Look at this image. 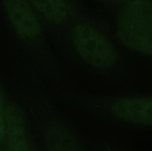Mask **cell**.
Returning a JSON list of instances; mask_svg holds the SVG:
<instances>
[{
	"label": "cell",
	"mask_w": 152,
	"mask_h": 151,
	"mask_svg": "<svg viewBox=\"0 0 152 151\" xmlns=\"http://www.w3.org/2000/svg\"><path fill=\"white\" fill-rule=\"evenodd\" d=\"M117 34L127 48L152 56V0L126 4L118 17Z\"/></svg>",
	"instance_id": "1"
},
{
	"label": "cell",
	"mask_w": 152,
	"mask_h": 151,
	"mask_svg": "<svg viewBox=\"0 0 152 151\" xmlns=\"http://www.w3.org/2000/svg\"><path fill=\"white\" fill-rule=\"evenodd\" d=\"M73 46L78 54L91 66L107 69L116 62V53L110 41L91 26L80 23L72 32Z\"/></svg>",
	"instance_id": "2"
},
{
	"label": "cell",
	"mask_w": 152,
	"mask_h": 151,
	"mask_svg": "<svg viewBox=\"0 0 152 151\" xmlns=\"http://www.w3.org/2000/svg\"><path fill=\"white\" fill-rule=\"evenodd\" d=\"M2 2L10 23L20 36L29 40L39 36L40 23L27 0H2Z\"/></svg>",
	"instance_id": "3"
},
{
	"label": "cell",
	"mask_w": 152,
	"mask_h": 151,
	"mask_svg": "<svg viewBox=\"0 0 152 151\" xmlns=\"http://www.w3.org/2000/svg\"><path fill=\"white\" fill-rule=\"evenodd\" d=\"M112 113L132 124L152 126V97H129L115 101Z\"/></svg>",
	"instance_id": "4"
},
{
	"label": "cell",
	"mask_w": 152,
	"mask_h": 151,
	"mask_svg": "<svg viewBox=\"0 0 152 151\" xmlns=\"http://www.w3.org/2000/svg\"><path fill=\"white\" fill-rule=\"evenodd\" d=\"M5 113L6 136L10 150L31 151L24 118L19 108L14 104H10Z\"/></svg>",
	"instance_id": "5"
},
{
	"label": "cell",
	"mask_w": 152,
	"mask_h": 151,
	"mask_svg": "<svg viewBox=\"0 0 152 151\" xmlns=\"http://www.w3.org/2000/svg\"><path fill=\"white\" fill-rule=\"evenodd\" d=\"M48 151H81L76 140L63 126L53 124L46 133Z\"/></svg>",
	"instance_id": "6"
},
{
	"label": "cell",
	"mask_w": 152,
	"mask_h": 151,
	"mask_svg": "<svg viewBox=\"0 0 152 151\" xmlns=\"http://www.w3.org/2000/svg\"><path fill=\"white\" fill-rule=\"evenodd\" d=\"M29 1L33 8L48 21L53 24H61L66 18L68 8L65 0Z\"/></svg>",
	"instance_id": "7"
},
{
	"label": "cell",
	"mask_w": 152,
	"mask_h": 151,
	"mask_svg": "<svg viewBox=\"0 0 152 151\" xmlns=\"http://www.w3.org/2000/svg\"><path fill=\"white\" fill-rule=\"evenodd\" d=\"M6 137V121L5 113L3 110L1 98L0 95V142Z\"/></svg>",
	"instance_id": "8"
},
{
	"label": "cell",
	"mask_w": 152,
	"mask_h": 151,
	"mask_svg": "<svg viewBox=\"0 0 152 151\" xmlns=\"http://www.w3.org/2000/svg\"><path fill=\"white\" fill-rule=\"evenodd\" d=\"M115 1H118V2H126V4L134 1V0H113Z\"/></svg>",
	"instance_id": "9"
}]
</instances>
